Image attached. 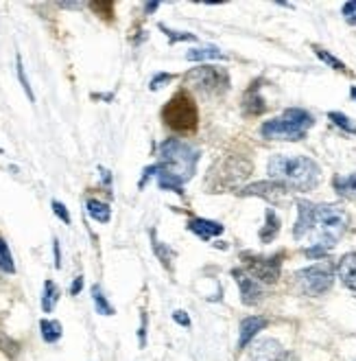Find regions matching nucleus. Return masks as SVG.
Listing matches in <instances>:
<instances>
[{
    "mask_svg": "<svg viewBox=\"0 0 356 361\" xmlns=\"http://www.w3.org/2000/svg\"><path fill=\"white\" fill-rule=\"evenodd\" d=\"M199 160V152L193 145H188L179 138H166L160 145V171H158V184L164 190H175L184 193V184L195 176Z\"/></svg>",
    "mask_w": 356,
    "mask_h": 361,
    "instance_id": "f257e3e1",
    "label": "nucleus"
},
{
    "mask_svg": "<svg viewBox=\"0 0 356 361\" xmlns=\"http://www.w3.org/2000/svg\"><path fill=\"white\" fill-rule=\"evenodd\" d=\"M269 178L282 184L286 190L295 188V190H310L315 188L322 180V169L315 160H310L306 156H286L278 154L271 156L269 160Z\"/></svg>",
    "mask_w": 356,
    "mask_h": 361,
    "instance_id": "f03ea898",
    "label": "nucleus"
},
{
    "mask_svg": "<svg viewBox=\"0 0 356 361\" xmlns=\"http://www.w3.org/2000/svg\"><path fill=\"white\" fill-rule=\"evenodd\" d=\"M348 212L339 206L332 204H319L315 206V217H312V230L310 235L315 239V245L330 250L337 245V241L345 235L348 230Z\"/></svg>",
    "mask_w": 356,
    "mask_h": 361,
    "instance_id": "7ed1b4c3",
    "label": "nucleus"
},
{
    "mask_svg": "<svg viewBox=\"0 0 356 361\" xmlns=\"http://www.w3.org/2000/svg\"><path fill=\"white\" fill-rule=\"evenodd\" d=\"M312 116L302 110V108H291L286 110L282 116L274 118V121H267L260 127V134L269 140H288V142H295L302 140L306 136V132L312 127Z\"/></svg>",
    "mask_w": 356,
    "mask_h": 361,
    "instance_id": "20e7f679",
    "label": "nucleus"
},
{
    "mask_svg": "<svg viewBox=\"0 0 356 361\" xmlns=\"http://www.w3.org/2000/svg\"><path fill=\"white\" fill-rule=\"evenodd\" d=\"M164 123L175 132H195L199 123V110L188 92H177L162 110Z\"/></svg>",
    "mask_w": 356,
    "mask_h": 361,
    "instance_id": "39448f33",
    "label": "nucleus"
},
{
    "mask_svg": "<svg viewBox=\"0 0 356 361\" xmlns=\"http://www.w3.org/2000/svg\"><path fill=\"white\" fill-rule=\"evenodd\" d=\"M184 83L191 90L203 94V97H219L223 92H227L229 88V77L223 68H217V66H199V68H193L184 77Z\"/></svg>",
    "mask_w": 356,
    "mask_h": 361,
    "instance_id": "423d86ee",
    "label": "nucleus"
},
{
    "mask_svg": "<svg viewBox=\"0 0 356 361\" xmlns=\"http://www.w3.org/2000/svg\"><path fill=\"white\" fill-rule=\"evenodd\" d=\"M298 283L302 285V289L308 295H322L334 283V267L330 263L322 261L317 265H310L306 269H300L298 271Z\"/></svg>",
    "mask_w": 356,
    "mask_h": 361,
    "instance_id": "0eeeda50",
    "label": "nucleus"
},
{
    "mask_svg": "<svg viewBox=\"0 0 356 361\" xmlns=\"http://www.w3.org/2000/svg\"><path fill=\"white\" fill-rule=\"evenodd\" d=\"M247 269L249 276H256V281L262 283H276L280 279V267H282V257H271V259H262V257H249L247 254Z\"/></svg>",
    "mask_w": 356,
    "mask_h": 361,
    "instance_id": "6e6552de",
    "label": "nucleus"
},
{
    "mask_svg": "<svg viewBox=\"0 0 356 361\" xmlns=\"http://www.w3.org/2000/svg\"><path fill=\"white\" fill-rule=\"evenodd\" d=\"M232 276H234V281H236V285H239V289H241L243 305L254 307V305H258V302L262 300V287H260V283L254 279V276H249V274L243 271V269H234Z\"/></svg>",
    "mask_w": 356,
    "mask_h": 361,
    "instance_id": "1a4fd4ad",
    "label": "nucleus"
},
{
    "mask_svg": "<svg viewBox=\"0 0 356 361\" xmlns=\"http://www.w3.org/2000/svg\"><path fill=\"white\" fill-rule=\"evenodd\" d=\"M312 217H315V204L300 200L298 202V221H295V228H293V237L295 239L308 237L312 230Z\"/></svg>",
    "mask_w": 356,
    "mask_h": 361,
    "instance_id": "9d476101",
    "label": "nucleus"
},
{
    "mask_svg": "<svg viewBox=\"0 0 356 361\" xmlns=\"http://www.w3.org/2000/svg\"><path fill=\"white\" fill-rule=\"evenodd\" d=\"M282 353L284 350L276 339H260V342H256L254 346H251L249 359L251 361H276Z\"/></svg>",
    "mask_w": 356,
    "mask_h": 361,
    "instance_id": "9b49d317",
    "label": "nucleus"
},
{
    "mask_svg": "<svg viewBox=\"0 0 356 361\" xmlns=\"http://www.w3.org/2000/svg\"><path fill=\"white\" fill-rule=\"evenodd\" d=\"M188 230L193 232V235H197L201 241H210L212 237H219L223 235V226L217 224V221H210V219H201V217H195L188 221Z\"/></svg>",
    "mask_w": 356,
    "mask_h": 361,
    "instance_id": "f8f14e48",
    "label": "nucleus"
},
{
    "mask_svg": "<svg viewBox=\"0 0 356 361\" xmlns=\"http://www.w3.org/2000/svg\"><path fill=\"white\" fill-rule=\"evenodd\" d=\"M267 317H260V315H254V317H245L241 322V335H239V350H243L251 339H254L265 326H267Z\"/></svg>",
    "mask_w": 356,
    "mask_h": 361,
    "instance_id": "ddd939ff",
    "label": "nucleus"
},
{
    "mask_svg": "<svg viewBox=\"0 0 356 361\" xmlns=\"http://www.w3.org/2000/svg\"><path fill=\"white\" fill-rule=\"evenodd\" d=\"M286 193V188L278 182H258V184H251L243 190V195H260L267 200H278Z\"/></svg>",
    "mask_w": 356,
    "mask_h": 361,
    "instance_id": "4468645a",
    "label": "nucleus"
},
{
    "mask_svg": "<svg viewBox=\"0 0 356 361\" xmlns=\"http://www.w3.org/2000/svg\"><path fill=\"white\" fill-rule=\"evenodd\" d=\"M267 110V105H265V99L258 94V88H256V83H251V88L245 92L243 97V112L247 116H258Z\"/></svg>",
    "mask_w": 356,
    "mask_h": 361,
    "instance_id": "2eb2a0df",
    "label": "nucleus"
},
{
    "mask_svg": "<svg viewBox=\"0 0 356 361\" xmlns=\"http://www.w3.org/2000/svg\"><path fill=\"white\" fill-rule=\"evenodd\" d=\"M339 279L348 289L356 291V252L345 254L339 261Z\"/></svg>",
    "mask_w": 356,
    "mask_h": 361,
    "instance_id": "dca6fc26",
    "label": "nucleus"
},
{
    "mask_svg": "<svg viewBox=\"0 0 356 361\" xmlns=\"http://www.w3.org/2000/svg\"><path fill=\"white\" fill-rule=\"evenodd\" d=\"M278 232H280V219L276 215V210L267 208V212H265V226L260 230V241L262 243H271L278 237Z\"/></svg>",
    "mask_w": 356,
    "mask_h": 361,
    "instance_id": "f3484780",
    "label": "nucleus"
},
{
    "mask_svg": "<svg viewBox=\"0 0 356 361\" xmlns=\"http://www.w3.org/2000/svg\"><path fill=\"white\" fill-rule=\"evenodd\" d=\"M227 55L217 49V47H199V49H191L186 53L188 61H205V59H225Z\"/></svg>",
    "mask_w": 356,
    "mask_h": 361,
    "instance_id": "a211bd4d",
    "label": "nucleus"
},
{
    "mask_svg": "<svg viewBox=\"0 0 356 361\" xmlns=\"http://www.w3.org/2000/svg\"><path fill=\"white\" fill-rule=\"evenodd\" d=\"M86 208H88V215H90L94 221H98V224H108L110 217H112V208H110L108 204L98 202V200H90V202L86 204Z\"/></svg>",
    "mask_w": 356,
    "mask_h": 361,
    "instance_id": "6ab92c4d",
    "label": "nucleus"
},
{
    "mask_svg": "<svg viewBox=\"0 0 356 361\" xmlns=\"http://www.w3.org/2000/svg\"><path fill=\"white\" fill-rule=\"evenodd\" d=\"M151 245H153V252H155V257L162 261L164 267H171L173 265V259H175V254L169 245H164L158 237H155V230H151Z\"/></svg>",
    "mask_w": 356,
    "mask_h": 361,
    "instance_id": "aec40b11",
    "label": "nucleus"
},
{
    "mask_svg": "<svg viewBox=\"0 0 356 361\" xmlns=\"http://www.w3.org/2000/svg\"><path fill=\"white\" fill-rule=\"evenodd\" d=\"M59 300V289L53 281H46L44 283V293H42V309H44V313H51L55 309Z\"/></svg>",
    "mask_w": 356,
    "mask_h": 361,
    "instance_id": "412c9836",
    "label": "nucleus"
},
{
    "mask_svg": "<svg viewBox=\"0 0 356 361\" xmlns=\"http://www.w3.org/2000/svg\"><path fill=\"white\" fill-rule=\"evenodd\" d=\"M334 188H337V193L341 197L356 200V173L345 176V178H337V180H334Z\"/></svg>",
    "mask_w": 356,
    "mask_h": 361,
    "instance_id": "4be33fe9",
    "label": "nucleus"
},
{
    "mask_svg": "<svg viewBox=\"0 0 356 361\" xmlns=\"http://www.w3.org/2000/svg\"><path fill=\"white\" fill-rule=\"evenodd\" d=\"M39 331H42V337H44V342H49V344H55L61 337V324L55 320H42Z\"/></svg>",
    "mask_w": 356,
    "mask_h": 361,
    "instance_id": "5701e85b",
    "label": "nucleus"
},
{
    "mask_svg": "<svg viewBox=\"0 0 356 361\" xmlns=\"http://www.w3.org/2000/svg\"><path fill=\"white\" fill-rule=\"evenodd\" d=\"M92 300H94V307H96V311H98L101 315H114L112 305L106 300V295H103V291H101L98 285L92 287Z\"/></svg>",
    "mask_w": 356,
    "mask_h": 361,
    "instance_id": "b1692460",
    "label": "nucleus"
},
{
    "mask_svg": "<svg viewBox=\"0 0 356 361\" xmlns=\"http://www.w3.org/2000/svg\"><path fill=\"white\" fill-rule=\"evenodd\" d=\"M0 269L7 271V274H13V271H15L13 257H11L9 245L5 243V239H0Z\"/></svg>",
    "mask_w": 356,
    "mask_h": 361,
    "instance_id": "393cba45",
    "label": "nucleus"
},
{
    "mask_svg": "<svg viewBox=\"0 0 356 361\" xmlns=\"http://www.w3.org/2000/svg\"><path fill=\"white\" fill-rule=\"evenodd\" d=\"M328 118L337 125V127H341L343 132H348V134H356V125L345 116V114H341V112H330L328 114Z\"/></svg>",
    "mask_w": 356,
    "mask_h": 361,
    "instance_id": "a878e982",
    "label": "nucleus"
},
{
    "mask_svg": "<svg viewBox=\"0 0 356 361\" xmlns=\"http://www.w3.org/2000/svg\"><path fill=\"white\" fill-rule=\"evenodd\" d=\"M315 53H317V57L324 61V63H328L330 68H334V71H339V73H345V63L343 61H339L334 55H330L328 51H324V49H319V47H315Z\"/></svg>",
    "mask_w": 356,
    "mask_h": 361,
    "instance_id": "bb28decb",
    "label": "nucleus"
},
{
    "mask_svg": "<svg viewBox=\"0 0 356 361\" xmlns=\"http://www.w3.org/2000/svg\"><path fill=\"white\" fill-rule=\"evenodd\" d=\"M90 7H92V11H96L106 20H110L114 16V3H112V0H98V3H90Z\"/></svg>",
    "mask_w": 356,
    "mask_h": 361,
    "instance_id": "cd10ccee",
    "label": "nucleus"
},
{
    "mask_svg": "<svg viewBox=\"0 0 356 361\" xmlns=\"http://www.w3.org/2000/svg\"><path fill=\"white\" fill-rule=\"evenodd\" d=\"M15 66H18V79H20V83H23V88H25V92H27L29 101H35V97H33V90H31V86H29V79H27V75H25L23 57H20V55H18V59H15Z\"/></svg>",
    "mask_w": 356,
    "mask_h": 361,
    "instance_id": "c85d7f7f",
    "label": "nucleus"
},
{
    "mask_svg": "<svg viewBox=\"0 0 356 361\" xmlns=\"http://www.w3.org/2000/svg\"><path fill=\"white\" fill-rule=\"evenodd\" d=\"M160 29L166 33V37H169L171 44H175V42H193L195 35L193 33H184V31H171V29H166L164 25H160Z\"/></svg>",
    "mask_w": 356,
    "mask_h": 361,
    "instance_id": "c756f323",
    "label": "nucleus"
},
{
    "mask_svg": "<svg viewBox=\"0 0 356 361\" xmlns=\"http://www.w3.org/2000/svg\"><path fill=\"white\" fill-rule=\"evenodd\" d=\"M343 18L348 25H356V0H350V3L343 5Z\"/></svg>",
    "mask_w": 356,
    "mask_h": 361,
    "instance_id": "7c9ffc66",
    "label": "nucleus"
},
{
    "mask_svg": "<svg viewBox=\"0 0 356 361\" xmlns=\"http://www.w3.org/2000/svg\"><path fill=\"white\" fill-rule=\"evenodd\" d=\"M53 212H55V215L61 219V221H64V224H70V212L66 210V206L64 204H61V202H53Z\"/></svg>",
    "mask_w": 356,
    "mask_h": 361,
    "instance_id": "2f4dec72",
    "label": "nucleus"
},
{
    "mask_svg": "<svg viewBox=\"0 0 356 361\" xmlns=\"http://www.w3.org/2000/svg\"><path fill=\"white\" fill-rule=\"evenodd\" d=\"M173 320H175L177 324H182V326H191V317H188L186 311H175V313H173Z\"/></svg>",
    "mask_w": 356,
    "mask_h": 361,
    "instance_id": "473e14b6",
    "label": "nucleus"
},
{
    "mask_svg": "<svg viewBox=\"0 0 356 361\" xmlns=\"http://www.w3.org/2000/svg\"><path fill=\"white\" fill-rule=\"evenodd\" d=\"M173 79V75H158L153 81H151V90H158V88H162V83H166V81H171Z\"/></svg>",
    "mask_w": 356,
    "mask_h": 361,
    "instance_id": "72a5a7b5",
    "label": "nucleus"
},
{
    "mask_svg": "<svg viewBox=\"0 0 356 361\" xmlns=\"http://www.w3.org/2000/svg\"><path fill=\"white\" fill-rule=\"evenodd\" d=\"M81 287H83V279H81V276H77L75 283H72V287H70V293H72V295H77V293L81 291Z\"/></svg>",
    "mask_w": 356,
    "mask_h": 361,
    "instance_id": "f704fd0d",
    "label": "nucleus"
},
{
    "mask_svg": "<svg viewBox=\"0 0 356 361\" xmlns=\"http://www.w3.org/2000/svg\"><path fill=\"white\" fill-rule=\"evenodd\" d=\"M53 243H55V245H53V247H55V267L59 269V267H61V252H59V241L55 239Z\"/></svg>",
    "mask_w": 356,
    "mask_h": 361,
    "instance_id": "c9c22d12",
    "label": "nucleus"
},
{
    "mask_svg": "<svg viewBox=\"0 0 356 361\" xmlns=\"http://www.w3.org/2000/svg\"><path fill=\"white\" fill-rule=\"evenodd\" d=\"M276 361H300V359H298L295 355H293V353H282Z\"/></svg>",
    "mask_w": 356,
    "mask_h": 361,
    "instance_id": "e433bc0d",
    "label": "nucleus"
},
{
    "mask_svg": "<svg viewBox=\"0 0 356 361\" xmlns=\"http://www.w3.org/2000/svg\"><path fill=\"white\" fill-rule=\"evenodd\" d=\"M158 7H160V3H146V5H144V11H146V13H153Z\"/></svg>",
    "mask_w": 356,
    "mask_h": 361,
    "instance_id": "4c0bfd02",
    "label": "nucleus"
},
{
    "mask_svg": "<svg viewBox=\"0 0 356 361\" xmlns=\"http://www.w3.org/2000/svg\"><path fill=\"white\" fill-rule=\"evenodd\" d=\"M101 176H103V182H106V184H110V182H112L110 171H106V169H101Z\"/></svg>",
    "mask_w": 356,
    "mask_h": 361,
    "instance_id": "58836bf2",
    "label": "nucleus"
},
{
    "mask_svg": "<svg viewBox=\"0 0 356 361\" xmlns=\"http://www.w3.org/2000/svg\"><path fill=\"white\" fill-rule=\"evenodd\" d=\"M352 99H356V88H352Z\"/></svg>",
    "mask_w": 356,
    "mask_h": 361,
    "instance_id": "ea45409f",
    "label": "nucleus"
}]
</instances>
